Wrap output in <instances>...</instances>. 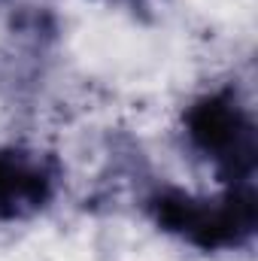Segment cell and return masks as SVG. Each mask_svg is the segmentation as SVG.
<instances>
[{"label": "cell", "instance_id": "4", "mask_svg": "<svg viewBox=\"0 0 258 261\" xmlns=\"http://www.w3.org/2000/svg\"><path fill=\"white\" fill-rule=\"evenodd\" d=\"M97 3H107V6H116V9H125L131 15H140L146 18L155 6V0H97Z\"/></svg>", "mask_w": 258, "mask_h": 261}, {"label": "cell", "instance_id": "5", "mask_svg": "<svg viewBox=\"0 0 258 261\" xmlns=\"http://www.w3.org/2000/svg\"><path fill=\"white\" fill-rule=\"evenodd\" d=\"M0 3H6V0H0Z\"/></svg>", "mask_w": 258, "mask_h": 261}, {"label": "cell", "instance_id": "3", "mask_svg": "<svg viewBox=\"0 0 258 261\" xmlns=\"http://www.w3.org/2000/svg\"><path fill=\"white\" fill-rule=\"evenodd\" d=\"M61 167L49 152L0 146V222H28L58 195Z\"/></svg>", "mask_w": 258, "mask_h": 261}, {"label": "cell", "instance_id": "2", "mask_svg": "<svg viewBox=\"0 0 258 261\" xmlns=\"http://www.w3.org/2000/svg\"><path fill=\"white\" fill-rule=\"evenodd\" d=\"M183 134L194 152L213 164L222 186L252 182L258 170V125L234 88L194 97L183 113Z\"/></svg>", "mask_w": 258, "mask_h": 261}, {"label": "cell", "instance_id": "1", "mask_svg": "<svg viewBox=\"0 0 258 261\" xmlns=\"http://www.w3.org/2000/svg\"><path fill=\"white\" fill-rule=\"evenodd\" d=\"M146 210L158 231L200 252L243 249L258 234V192L252 182L222 186L210 197L164 186L146 200Z\"/></svg>", "mask_w": 258, "mask_h": 261}]
</instances>
